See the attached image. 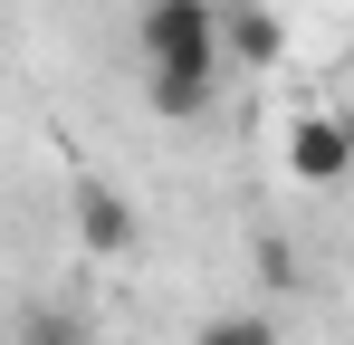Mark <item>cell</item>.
Wrapping results in <instances>:
<instances>
[{
	"instance_id": "cell-2",
	"label": "cell",
	"mask_w": 354,
	"mask_h": 345,
	"mask_svg": "<svg viewBox=\"0 0 354 345\" xmlns=\"http://www.w3.org/2000/svg\"><path fill=\"white\" fill-rule=\"evenodd\" d=\"M354 172V125L345 115H297L288 125V182H316V192H326V182H345Z\"/></svg>"
},
{
	"instance_id": "cell-6",
	"label": "cell",
	"mask_w": 354,
	"mask_h": 345,
	"mask_svg": "<svg viewBox=\"0 0 354 345\" xmlns=\"http://www.w3.org/2000/svg\"><path fill=\"white\" fill-rule=\"evenodd\" d=\"M201 345H278V326H268V317H211Z\"/></svg>"
},
{
	"instance_id": "cell-5",
	"label": "cell",
	"mask_w": 354,
	"mask_h": 345,
	"mask_svg": "<svg viewBox=\"0 0 354 345\" xmlns=\"http://www.w3.org/2000/svg\"><path fill=\"white\" fill-rule=\"evenodd\" d=\"M153 115H173V125L211 115V77H153Z\"/></svg>"
},
{
	"instance_id": "cell-8",
	"label": "cell",
	"mask_w": 354,
	"mask_h": 345,
	"mask_svg": "<svg viewBox=\"0 0 354 345\" xmlns=\"http://www.w3.org/2000/svg\"><path fill=\"white\" fill-rule=\"evenodd\" d=\"M67 345H86V336H67Z\"/></svg>"
},
{
	"instance_id": "cell-4",
	"label": "cell",
	"mask_w": 354,
	"mask_h": 345,
	"mask_svg": "<svg viewBox=\"0 0 354 345\" xmlns=\"http://www.w3.org/2000/svg\"><path fill=\"white\" fill-rule=\"evenodd\" d=\"M221 48L249 57V67H278V57H288V29H278V10H259V0H221Z\"/></svg>"
},
{
	"instance_id": "cell-3",
	"label": "cell",
	"mask_w": 354,
	"mask_h": 345,
	"mask_svg": "<svg viewBox=\"0 0 354 345\" xmlns=\"http://www.w3.org/2000/svg\"><path fill=\"white\" fill-rule=\"evenodd\" d=\"M77 230H86L96 259H124V249L144 240V221H134V202H124L115 182H77Z\"/></svg>"
},
{
	"instance_id": "cell-1",
	"label": "cell",
	"mask_w": 354,
	"mask_h": 345,
	"mask_svg": "<svg viewBox=\"0 0 354 345\" xmlns=\"http://www.w3.org/2000/svg\"><path fill=\"white\" fill-rule=\"evenodd\" d=\"M134 48L153 77H211L221 67V0H144Z\"/></svg>"
},
{
	"instance_id": "cell-7",
	"label": "cell",
	"mask_w": 354,
	"mask_h": 345,
	"mask_svg": "<svg viewBox=\"0 0 354 345\" xmlns=\"http://www.w3.org/2000/svg\"><path fill=\"white\" fill-rule=\"evenodd\" d=\"M259 269H268L278 288H297V259H288V240H259Z\"/></svg>"
}]
</instances>
